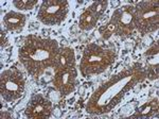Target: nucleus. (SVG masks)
I'll return each instance as SVG.
<instances>
[{"mask_svg":"<svg viewBox=\"0 0 159 119\" xmlns=\"http://www.w3.org/2000/svg\"><path fill=\"white\" fill-rule=\"evenodd\" d=\"M144 78L145 72L140 68L127 69L116 74L94 92L87 105V112L99 115L110 112Z\"/></svg>","mask_w":159,"mask_h":119,"instance_id":"f257e3e1","label":"nucleus"},{"mask_svg":"<svg viewBox=\"0 0 159 119\" xmlns=\"http://www.w3.org/2000/svg\"><path fill=\"white\" fill-rule=\"evenodd\" d=\"M58 52L54 40L30 36L19 49V59L32 77H39L47 68L53 66Z\"/></svg>","mask_w":159,"mask_h":119,"instance_id":"f03ea898","label":"nucleus"},{"mask_svg":"<svg viewBox=\"0 0 159 119\" xmlns=\"http://www.w3.org/2000/svg\"><path fill=\"white\" fill-rule=\"evenodd\" d=\"M115 58L116 54L112 50L104 49L97 44H89L84 50L80 68L85 77L101 74L114 63Z\"/></svg>","mask_w":159,"mask_h":119,"instance_id":"7ed1b4c3","label":"nucleus"},{"mask_svg":"<svg viewBox=\"0 0 159 119\" xmlns=\"http://www.w3.org/2000/svg\"><path fill=\"white\" fill-rule=\"evenodd\" d=\"M136 28V9L132 6H124L117 9L111 16V19L101 31L104 37H109L111 34L127 37Z\"/></svg>","mask_w":159,"mask_h":119,"instance_id":"20e7f679","label":"nucleus"},{"mask_svg":"<svg viewBox=\"0 0 159 119\" xmlns=\"http://www.w3.org/2000/svg\"><path fill=\"white\" fill-rule=\"evenodd\" d=\"M136 9V28L142 34H148L158 29L159 7L157 1L140 2Z\"/></svg>","mask_w":159,"mask_h":119,"instance_id":"39448f33","label":"nucleus"},{"mask_svg":"<svg viewBox=\"0 0 159 119\" xmlns=\"http://www.w3.org/2000/svg\"><path fill=\"white\" fill-rule=\"evenodd\" d=\"M25 92V79L17 68H12L1 74L0 93L4 100L13 102L19 99Z\"/></svg>","mask_w":159,"mask_h":119,"instance_id":"423d86ee","label":"nucleus"},{"mask_svg":"<svg viewBox=\"0 0 159 119\" xmlns=\"http://www.w3.org/2000/svg\"><path fill=\"white\" fill-rule=\"evenodd\" d=\"M68 13V2L65 0H46L39 7L37 17L43 24L58 25L66 18Z\"/></svg>","mask_w":159,"mask_h":119,"instance_id":"0eeeda50","label":"nucleus"},{"mask_svg":"<svg viewBox=\"0 0 159 119\" xmlns=\"http://www.w3.org/2000/svg\"><path fill=\"white\" fill-rule=\"evenodd\" d=\"M75 78H76L75 68H74V66H71L66 69L55 71L53 84H54L56 89L61 95L66 96L70 94L71 92H73L74 86H75Z\"/></svg>","mask_w":159,"mask_h":119,"instance_id":"6e6552de","label":"nucleus"},{"mask_svg":"<svg viewBox=\"0 0 159 119\" xmlns=\"http://www.w3.org/2000/svg\"><path fill=\"white\" fill-rule=\"evenodd\" d=\"M52 112V105L48 99L40 95L32 98L25 108V116L33 119L49 118Z\"/></svg>","mask_w":159,"mask_h":119,"instance_id":"1a4fd4ad","label":"nucleus"},{"mask_svg":"<svg viewBox=\"0 0 159 119\" xmlns=\"http://www.w3.org/2000/svg\"><path fill=\"white\" fill-rule=\"evenodd\" d=\"M74 66V52L71 48L58 49V52L55 56V61L53 64L55 71L66 69L68 67Z\"/></svg>","mask_w":159,"mask_h":119,"instance_id":"9d476101","label":"nucleus"},{"mask_svg":"<svg viewBox=\"0 0 159 119\" xmlns=\"http://www.w3.org/2000/svg\"><path fill=\"white\" fill-rule=\"evenodd\" d=\"M3 22L7 30L12 32H17L24 28L25 24V16L21 13L11 11L4 15Z\"/></svg>","mask_w":159,"mask_h":119,"instance_id":"9b49d317","label":"nucleus"},{"mask_svg":"<svg viewBox=\"0 0 159 119\" xmlns=\"http://www.w3.org/2000/svg\"><path fill=\"white\" fill-rule=\"evenodd\" d=\"M99 20V17H97L93 13H91L89 10H86L85 12L82 13L80 16L79 26L82 30H91L94 28L97 21Z\"/></svg>","mask_w":159,"mask_h":119,"instance_id":"f8f14e48","label":"nucleus"},{"mask_svg":"<svg viewBox=\"0 0 159 119\" xmlns=\"http://www.w3.org/2000/svg\"><path fill=\"white\" fill-rule=\"evenodd\" d=\"M158 110V101L157 100H154V101L150 102L148 104L143 105L142 107L139 110L138 114H136L134 117H142V118H147V117H151L154 113H156Z\"/></svg>","mask_w":159,"mask_h":119,"instance_id":"ddd939ff","label":"nucleus"},{"mask_svg":"<svg viewBox=\"0 0 159 119\" xmlns=\"http://www.w3.org/2000/svg\"><path fill=\"white\" fill-rule=\"evenodd\" d=\"M107 4L108 3H107L106 0H103V1H97V2H93V3L88 7V10L91 13H93L97 17L100 18L102 15H103L105 10H106Z\"/></svg>","mask_w":159,"mask_h":119,"instance_id":"4468645a","label":"nucleus"},{"mask_svg":"<svg viewBox=\"0 0 159 119\" xmlns=\"http://www.w3.org/2000/svg\"><path fill=\"white\" fill-rule=\"evenodd\" d=\"M36 3V0H15L13 1V4L19 10H32Z\"/></svg>","mask_w":159,"mask_h":119,"instance_id":"2eb2a0df","label":"nucleus"},{"mask_svg":"<svg viewBox=\"0 0 159 119\" xmlns=\"http://www.w3.org/2000/svg\"><path fill=\"white\" fill-rule=\"evenodd\" d=\"M7 45V40H6V35H4V33L1 31V46L3 47V46Z\"/></svg>","mask_w":159,"mask_h":119,"instance_id":"dca6fc26","label":"nucleus"}]
</instances>
